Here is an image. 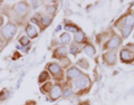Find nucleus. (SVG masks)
Instances as JSON below:
<instances>
[{
  "label": "nucleus",
  "mask_w": 134,
  "mask_h": 105,
  "mask_svg": "<svg viewBox=\"0 0 134 105\" xmlns=\"http://www.w3.org/2000/svg\"><path fill=\"white\" fill-rule=\"evenodd\" d=\"M6 46H7V44H6V43H5V41H3V40H2V38H1V37H0V52H1V50H2L3 48L6 47Z\"/></svg>",
  "instance_id": "nucleus-25"
},
{
  "label": "nucleus",
  "mask_w": 134,
  "mask_h": 105,
  "mask_svg": "<svg viewBox=\"0 0 134 105\" xmlns=\"http://www.w3.org/2000/svg\"><path fill=\"white\" fill-rule=\"evenodd\" d=\"M68 52H69L70 54H72V55H73L74 57H76V56H78V55H79V53H82V52H83V47H81L79 45L75 44L74 41H73V43H70V44H69Z\"/></svg>",
  "instance_id": "nucleus-17"
},
{
  "label": "nucleus",
  "mask_w": 134,
  "mask_h": 105,
  "mask_svg": "<svg viewBox=\"0 0 134 105\" xmlns=\"http://www.w3.org/2000/svg\"><path fill=\"white\" fill-rule=\"evenodd\" d=\"M50 78H52V76H50V74L48 70L44 69L43 72H41L39 74V77H38V83L39 84H44V83H47L50 81Z\"/></svg>",
  "instance_id": "nucleus-20"
},
{
  "label": "nucleus",
  "mask_w": 134,
  "mask_h": 105,
  "mask_svg": "<svg viewBox=\"0 0 134 105\" xmlns=\"http://www.w3.org/2000/svg\"><path fill=\"white\" fill-rule=\"evenodd\" d=\"M30 9L31 7L27 1H20L8 8L5 11V15L10 19L9 21H11V19L14 18L12 23L16 24L19 27V25H24L26 23L28 16L30 14Z\"/></svg>",
  "instance_id": "nucleus-2"
},
{
  "label": "nucleus",
  "mask_w": 134,
  "mask_h": 105,
  "mask_svg": "<svg viewBox=\"0 0 134 105\" xmlns=\"http://www.w3.org/2000/svg\"><path fill=\"white\" fill-rule=\"evenodd\" d=\"M68 48L67 46H63V45H59V46H56L55 48L53 49V53H52V58L53 59H56L58 62H60L63 59L68 57Z\"/></svg>",
  "instance_id": "nucleus-10"
},
{
  "label": "nucleus",
  "mask_w": 134,
  "mask_h": 105,
  "mask_svg": "<svg viewBox=\"0 0 134 105\" xmlns=\"http://www.w3.org/2000/svg\"><path fill=\"white\" fill-rule=\"evenodd\" d=\"M83 74H84L83 70L79 69L77 66H70L68 69H66V72H65V83L70 84L74 79H76L77 77H79Z\"/></svg>",
  "instance_id": "nucleus-9"
},
{
  "label": "nucleus",
  "mask_w": 134,
  "mask_h": 105,
  "mask_svg": "<svg viewBox=\"0 0 134 105\" xmlns=\"http://www.w3.org/2000/svg\"><path fill=\"white\" fill-rule=\"evenodd\" d=\"M102 62L107 67L115 66L117 64V54L116 52H104L102 54Z\"/></svg>",
  "instance_id": "nucleus-11"
},
{
  "label": "nucleus",
  "mask_w": 134,
  "mask_h": 105,
  "mask_svg": "<svg viewBox=\"0 0 134 105\" xmlns=\"http://www.w3.org/2000/svg\"><path fill=\"white\" fill-rule=\"evenodd\" d=\"M54 18L53 17H50L46 14H39V12H37V14L34 15L31 18H30V21L31 23H35L37 26L39 27V30L40 32L44 31L46 28L49 27L50 25H52Z\"/></svg>",
  "instance_id": "nucleus-7"
},
{
  "label": "nucleus",
  "mask_w": 134,
  "mask_h": 105,
  "mask_svg": "<svg viewBox=\"0 0 134 105\" xmlns=\"http://www.w3.org/2000/svg\"><path fill=\"white\" fill-rule=\"evenodd\" d=\"M3 25H5V17L0 15V29L3 27Z\"/></svg>",
  "instance_id": "nucleus-26"
},
{
  "label": "nucleus",
  "mask_w": 134,
  "mask_h": 105,
  "mask_svg": "<svg viewBox=\"0 0 134 105\" xmlns=\"http://www.w3.org/2000/svg\"><path fill=\"white\" fill-rule=\"evenodd\" d=\"M83 52L85 53L87 56L94 57L96 55V47L94 46V44H92L91 41H88L87 44H85L83 46Z\"/></svg>",
  "instance_id": "nucleus-16"
},
{
  "label": "nucleus",
  "mask_w": 134,
  "mask_h": 105,
  "mask_svg": "<svg viewBox=\"0 0 134 105\" xmlns=\"http://www.w3.org/2000/svg\"><path fill=\"white\" fill-rule=\"evenodd\" d=\"M114 27L117 28L123 39L129 38L134 28V12L132 10H129L125 14H123L120 18L115 20Z\"/></svg>",
  "instance_id": "nucleus-3"
},
{
  "label": "nucleus",
  "mask_w": 134,
  "mask_h": 105,
  "mask_svg": "<svg viewBox=\"0 0 134 105\" xmlns=\"http://www.w3.org/2000/svg\"><path fill=\"white\" fill-rule=\"evenodd\" d=\"M70 41H72V36H70V34L66 32V31L60 34V36H59V43H60V45L67 46L68 44H70Z\"/></svg>",
  "instance_id": "nucleus-18"
},
{
  "label": "nucleus",
  "mask_w": 134,
  "mask_h": 105,
  "mask_svg": "<svg viewBox=\"0 0 134 105\" xmlns=\"http://www.w3.org/2000/svg\"><path fill=\"white\" fill-rule=\"evenodd\" d=\"M120 59L124 64L134 63V43H129L120 50Z\"/></svg>",
  "instance_id": "nucleus-8"
},
{
  "label": "nucleus",
  "mask_w": 134,
  "mask_h": 105,
  "mask_svg": "<svg viewBox=\"0 0 134 105\" xmlns=\"http://www.w3.org/2000/svg\"><path fill=\"white\" fill-rule=\"evenodd\" d=\"M79 105H91V103H90V101H84V102L79 103Z\"/></svg>",
  "instance_id": "nucleus-28"
},
{
  "label": "nucleus",
  "mask_w": 134,
  "mask_h": 105,
  "mask_svg": "<svg viewBox=\"0 0 134 105\" xmlns=\"http://www.w3.org/2000/svg\"><path fill=\"white\" fill-rule=\"evenodd\" d=\"M74 43L79 45V46H84L85 44L88 43V38H87L86 34L83 31V29L81 31L74 34Z\"/></svg>",
  "instance_id": "nucleus-13"
},
{
  "label": "nucleus",
  "mask_w": 134,
  "mask_h": 105,
  "mask_svg": "<svg viewBox=\"0 0 134 105\" xmlns=\"http://www.w3.org/2000/svg\"><path fill=\"white\" fill-rule=\"evenodd\" d=\"M56 11H57V5H47L45 7V14L53 17V18L55 17Z\"/></svg>",
  "instance_id": "nucleus-22"
},
{
  "label": "nucleus",
  "mask_w": 134,
  "mask_h": 105,
  "mask_svg": "<svg viewBox=\"0 0 134 105\" xmlns=\"http://www.w3.org/2000/svg\"><path fill=\"white\" fill-rule=\"evenodd\" d=\"M64 23H65V24H64V29L66 30V32L68 31V34H69V32L76 34V32H78V31L82 30V28L79 27L78 25L74 24L73 21H70V20H65Z\"/></svg>",
  "instance_id": "nucleus-15"
},
{
  "label": "nucleus",
  "mask_w": 134,
  "mask_h": 105,
  "mask_svg": "<svg viewBox=\"0 0 134 105\" xmlns=\"http://www.w3.org/2000/svg\"><path fill=\"white\" fill-rule=\"evenodd\" d=\"M53 85H54V83H52V82H47V83H44V84H41V85L39 86V90H40V92L43 94H45V95H48L49 94V92L52 91V89H53Z\"/></svg>",
  "instance_id": "nucleus-21"
},
{
  "label": "nucleus",
  "mask_w": 134,
  "mask_h": 105,
  "mask_svg": "<svg viewBox=\"0 0 134 105\" xmlns=\"http://www.w3.org/2000/svg\"><path fill=\"white\" fill-rule=\"evenodd\" d=\"M25 31H26V36L29 39H35L38 37L39 31L37 30V28L31 24H27L26 27H25Z\"/></svg>",
  "instance_id": "nucleus-14"
},
{
  "label": "nucleus",
  "mask_w": 134,
  "mask_h": 105,
  "mask_svg": "<svg viewBox=\"0 0 134 105\" xmlns=\"http://www.w3.org/2000/svg\"><path fill=\"white\" fill-rule=\"evenodd\" d=\"M104 40V43L100 45L102 52H116L123 44V38L119 32L114 31L113 28H110L106 31H103L96 36V43L98 45Z\"/></svg>",
  "instance_id": "nucleus-1"
},
{
  "label": "nucleus",
  "mask_w": 134,
  "mask_h": 105,
  "mask_svg": "<svg viewBox=\"0 0 134 105\" xmlns=\"http://www.w3.org/2000/svg\"><path fill=\"white\" fill-rule=\"evenodd\" d=\"M8 96V91L7 90H3L0 92V101H5Z\"/></svg>",
  "instance_id": "nucleus-24"
},
{
  "label": "nucleus",
  "mask_w": 134,
  "mask_h": 105,
  "mask_svg": "<svg viewBox=\"0 0 134 105\" xmlns=\"http://www.w3.org/2000/svg\"><path fill=\"white\" fill-rule=\"evenodd\" d=\"M70 85V87L73 89L74 93L77 96H83L87 94L92 89V79L90 77V75H87L84 73L83 75H81L79 77H77L76 79L68 84Z\"/></svg>",
  "instance_id": "nucleus-4"
},
{
  "label": "nucleus",
  "mask_w": 134,
  "mask_h": 105,
  "mask_svg": "<svg viewBox=\"0 0 134 105\" xmlns=\"http://www.w3.org/2000/svg\"><path fill=\"white\" fill-rule=\"evenodd\" d=\"M63 91H64V83H54L52 91L49 92V100L56 101L63 96Z\"/></svg>",
  "instance_id": "nucleus-12"
},
{
  "label": "nucleus",
  "mask_w": 134,
  "mask_h": 105,
  "mask_svg": "<svg viewBox=\"0 0 134 105\" xmlns=\"http://www.w3.org/2000/svg\"><path fill=\"white\" fill-rule=\"evenodd\" d=\"M17 30H18V26L11 21H8L0 29V37H1L2 40L5 41L6 44H8L14 39V37L17 34Z\"/></svg>",
  "instance_id": "nucleus-6"
},
{
  "label": "nucleus",
  "mask_w": 134,
  "mask_h": 105,
  "mask_svg": "<svg viewBox=\"0 0 134 105\" xmlns=\"http://www.w3.org/2000/svg\"><path fill=\"white\" fill-rule=\"evenodd\" d=\"M75 66H77L79 69H86L87 70L90 68V63L85 57H82V58H79L78 60H76Z\"/></svg>",
  "instance_id": "nucleus-19"
},
{
  "label": "nucleus",
  "mask_w": 134,
  "mask_h": 105,
  "mask_svg": "<svg viewBox=\"0 0 134 105\" xmlns=\"http://www.w3.org/2000/svg\"><path fill=\"white\" fill-rule=\"evenodd\" d=\"M18 41H19V44L21 45L23 47L30 45V39H29L27 36H20V37H19V39H18Z\"/></svg>",
  "instance_id": "nucleus-23"
},
{
  "label": "nucleus",
  "mask_w": 134,
  "mask_h": 105,
  "mask_svg": "<svg viewBox=\"0 0 134 105\" xmlns=\"http://www.w3.org/2000/svg\"><path fill=\"white\" fill-rule=\"evenodd\" d=\"M46 70H48L55 83H65V69L57 62H50L46 64Z\"/></svg>",
  "instance_id": "nucleus-5"
},
{
  "label": "nucleus",
  "mask_w": 134,
  "mask_h": 105,
  "mask_svg": "<svg viewBox=\"0 0 134 105\" xmlns=\"http://www.w3.org/2000/svg\"><path fill=\"white\" fill-rule=\"evenodd\" d=\"M25 105H37V104H36L35 101H27Z\"/></svg>",
  "instance_id": "nucleus-27"
}]
</instances>
